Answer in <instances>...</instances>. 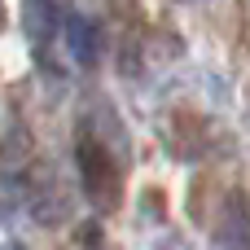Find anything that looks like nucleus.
I'll use <instances>...</instances> for the list:
<instances>
[{"label":"nucleus","instance_id":"1","mask_svg":"<svg viewBox=\"0 0 250 250\" xmlns=\"http://www.w3.org/2000/svg\"><path fill=\"white\" fill-rule=\"evenodd\" d=\"M79 171H83V185H88V193L97 198V202H105V193H110V180H114V167H110V158H105V149L101 145H79Z\"/></svg>","mask_w":250,"mask_h":250},{"label":"nucleus","instance_id":"2","mask_svg":"<svg viewBox=\"0 0 250 250\" xmlns=\"http://www.w3.org/2000/svg\"><path fill=\"white\" fill-rule=\"evenodd\" d=\"M66 40H70L75 62L92 66V62L101 57V31H97V22H88V18H70V22H66Z\"/></svg>","mask_w":250,"mask_h":250},{"label":"nucleus","instance_id":"3","mask_svg":"<svg viewBox=\"0 0 250 250\" xmlns=\"http://www.w3.org/2000/svg\"><path fill=\"white\" fill-rule=\"evenodd\" d=\"M22 22H26V35H31V40L53 35V31H57V0H26Z\"/></svg>","mask_w":250,"mask_h":250},{"label":"nucleus","instance_id":"4","mask_svg":"<svg viewBox=\"0 0 250 250\" xmlns=\"http://www.w3.org/2000/svg\"><path fill=\"white\" fill-rule=\"evenodd\" d=\"M224 242H229V250H246V220H242L237 202H233V224L224 229Z\"/></svg>","mask_w":250,"mask_h":250},{"label":"nucleus","instance_id":"5","mask_svg":"<svg viewBox=\"0 0 250 250\" xmlns=\"http://www.w3.org/2000/svg\"><path fill=\"white\" fill-rule=\"evenodd\" d=\"M185 4H193V0H185Z\"/></svg>","mask_w":250,"mask_h":250}]
</instances>
